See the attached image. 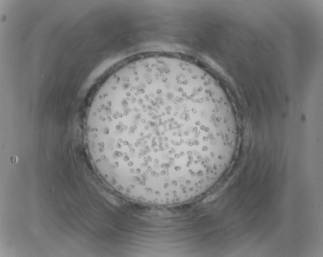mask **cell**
Listing matches in <instances>:
<instances>
[{"label": "cell", "mask_w": 323, "mask_h": 257, "mask_svg": "<svg viewBox=\"0 0 323 257\" xmlns=\"http://www.w3.org/2000/svg\"><path fill=\"white\" fill-rule=\"evenodd\" d=\"M91 160L128 198L171 203L212 187L232 161L237 124L222 89L195 64L172 57L132 62L97 93L87 118Z\"/></svg>", "instance_id": "obj_1"}]
</instances>
